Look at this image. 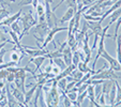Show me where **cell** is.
Here are the masks:
<instances>
[{
    "label": "cell",
    "instance_id": "cell-1",
    "mask_svg": "<svg viewBox=\"0 0 121 107\" xmlns=\"http://www.w3.org/2000/svg\"><path fill=\"white\" fill-rule=\"evenodd\" d=\"M19 21L22 23V26H23V30H22V33L18 35L19 40L22 41V39H23L24 37H25L26 34L29 33V31L32 29V28L34 27V26L37 25L38 21L35 18H34L33 16V12H32V10H30L29 12H28L27 14L24 13V15H22L21 17H19L18 19Z\"/></svg>",
    "mask_w": 121,
    "mask_h": 107
},
{
    "label": "cell",
    "instance_id": "cell-2",
    "mask_svg": "<svg viewBox=\"0 0 121 107\" xmlns=\"http://www.w3.org/2000/svg\"><path fill=\"white\" fill-rule=\"evenodd\" d=\"M45 3V21L48 25L49 29L58 26L59 24V18L55 14V11H53V9L50 8V3L44 2Z\"/></svg>",
    "mask_w": 121,
    "mask_h": 107
},
{
    "label": "cell",
    "instance_id": "cell-3",
    "mask_svg": "<svg viewBox=\"0 0 121 107\" xmlns=\"http://www.w3.org/2000/svg\"><path fill=\"white\" fill-rule=\"evenodd\" d=\"M118 72H115L114 70H112L110 68H107L105 70H103L102 72L100 73H96L91 75V79H102V80H105V79H112V80H119L120 78V75H118Z\"/></svg>",
    "mask_w": 121,
    "mask_h": 107
},
{
    "label": "cell",
    "instance_id": "cell-4",
    "mask_svg": "<svg viewBox=\"0 0 121 107\" xmlns=\"http://www.w3.org/2000/svg\"><path fill=\"white\" fill-rule=\"evenodd\" d=\"M66 30H68V27H58V26H56V27L52 28V29L49 30V32L47 33V35L45 37V39H44V42H43V44H42L41 48H46L50 42H52V43H55V42H54V38H55L56 34H57L58 32L66 31Z\"/></svg>",
    "mask_w": 121,
    "mask_h": 107
},
{
    "label": "cell",
    "instance_id": "cell-5",
    "mask_svg": "<svg viewBox=\"0 0 121 107\" xmlns=\"http://www.w3.org/2000/svg\"><path fill=\"white\" fill-rule=\"evenodd\" d=\"M101 57L104 58V59L107 61V63L109 64V68H112V70H114L115 72H118V73L121 72V65H120V63H119V61L117 60V58L112 57L106 50L103 51V54L101 55Z\"/></svg>",
    "mask_w": 121,
    "mask_h": 107
},
{
    "label": "cell",
    "instance_id": "cell-6",
    "mask_svg": "<svg viewBox=\"0 0 121 107\" xmlns=\"http://www.w3.org/2000/svg\"><path fill=\"white\" fill-rule=\"evenodd\" d=\"M34 35L41 38V39H45V37L47 35V33L49 32V27L46 24V21L43 23H37V25L34 26Z\"/></svg>",
    "mask_w": 121,
    "mask_h": 107
},
{
    "label": "cell",
    "instance_id": "cell-7",
    "mask_svg": "<svg viewBox=\"0 0 121 107\" xmlns=\"http://www.w3.org/2000/svg\"><path fill=\"white\" fill-rule=\"evenodd\" d=\"M49 50L46 48H34L32 46H24V52L27 54L30 58L38 57V56H44L46 55Z\"/></svg>",
    "mask_w": 121,
    "mask_h": 107
},
{
    "label": "cell",
    "instance_id": "cell-8",
    "mask_svg": "<svg viewBox=\"0 0 121 107\" xmlns=\"http://www.w3.org/2000/svg\"><path fill=\"white\" fill-rule=\"evenodd\" d=\"M105 49V37H100V39H99V43H98V52H96V56L95 58H94V61L92 62V66L91 68L94 71V66H95L96 62H98V60L101 58V55L103 54V51Z\"/></svg>",
    "mask_w": 121,
    "mask_h": 107
},
{
    "label": "cell",
    "instance_id": "cell-9",
    "mask_svg": "<svg viewBox=\"0 0 121 107\" xmlns=\"http://www.w3.org/2000/svg\"><path fill=\"white\" fill-rule=\"evenodd\" d=\"M22 14H23V11H22V10H19L17 13L13 14V15H11V16H8L4 21H2L1 23H0V26H3V27H9V26H11L14 21H18L19 17L22 16Z\"/></svg>",
    "mask_w": 121,
    "mask_h": 107
},
{
    "label": "cell",
    "instance_id": "cell-10",
    "mask_svg": "<svg viewBox=\"0 0 121 107\" xmlns=\"http://www.w3.org/2000/svg\"><path fill=\"white\" fill-rule=\"evenodd\" d=\"M68 45V43H66V41L62 42L61 44H60V47L57 48L56 50H54V51H48L47 54H46V58H49V59H54V58H57V57H62V52H63V49L65 48V46Z\"/></svg>",
    "mask_w": 121,
    "mask_h": 107
},
{
    "label": "cell",
    "instance_id": "cell-11",
    "mask_svg": "<svg viewBox=\"0 0 121 107\" xmlns=\"http://www.w3.org/2000/svg\"><path fill=\"white\" fill-rule=\"evenodd\" d=\"M89 24V29L92 31L93 34H98V35H102V31H103V27H102V23L101 21H88Z\"/></svg>",
    "mask_w": 121,
    "mask_h": 107
},
{
    "label": "cell",
    "instance_id": "cell-12",
    "mask_svg": "<svg viewBox=\"0 0 121 107\" xmlns=\"http://www.w3.org/2000/svg\"><path fill=\"white\" fill-rule=\"evenodd\" d=\"M75 12L76 11L73 9V8H68V10H66L65 13L63 14V16L59 19V24L62 25V24H64V23H69V21H71V19L74 17Z\"/></svg>",
    "mask_w": 121,
    "mask_h": 107
},
{
    "label": "cell",
    "instance_id": "cell-13",
    "mask_svg": "<svg viewBox=\"0 0 121 107\" xmlns=\"http://www.w3.org/2000/svg\"><path fill=\"white\" fill-rule=\"evenodd\" d=\"M72 57H73V50H72L71 47H69L66 45L65 48L63 49V52H62V59L64 60L66 65H71L72 64Z\"/></svg>",
    "mask_w": 121,
    "mask_h": 107
},
{
    "label": "cell",
    "instance_id": "cell-14",
    "mask_svg": "<svg viewBox=\"0 0 121 107\" xmlns=\"http://www.w3.org/2000/svg\"><path fill=\"white\" fill-rule=\"evenodd\" d=\"M46 60V56H38V57H33V58H30V61L29 62H32V63L35 65V68L33 70L34 74L37 71H39L41 68V65L44 63V61Z\"/></svg>",
    "mask_w": 121,
    "mask_h": 107
},
{
    "label": "cell",
    "instance_id": "cell-15",
    "mask_svg": "<svg viewBox=\"0 0 121 107\" xmlns=\"http://www.w3.org/2000/svg\"><path fill=\"white\" fill-rule=\"evenodd\" d=\"M11 91H12V94L14 95V98L17 100V102L23 103L24 104V102H25V93L22 91L21 89L16 88V87H13Z\"/></svg>",
    "mask_w": 121,
    "mask_h": 107
},
{
    "label": "cell",
    "instance_id": "cell-16",
    "mask_svg": "<svg viewBox=\"0 0 121 107\" xmlns=\"http://www.w3.org/2000/svg\"><path fill=\"white\" fill-rule=\"evenodd\" d=\"M37 88H38V84H35L31 89H30L29 91L25 92V102H24V105H25V106H28V105H29V103L31 102L32 96H33V94L35 93Z\"/></svg>",
    "mask_w": 121,
    "mask_h": 107
},
{
    "label": "cell",
    "instance_id": "cell-17",
    "mask_svg": "<svg viewBox=\"0 0 121 107\" xmlns=\"http://www.w3.org/2000/svg\"><path fill=\"white\" fill-rule=\"evenodd\" d=\"M114 81L115 80H112V79L103 80V82H102V92L105 94V95H108L110 89H112V85H114Z\"/></svg>",
    "mask_w": 121,
    "mask_h": 107
},
{
    "label": "cell",
    "instance_id": "cell-18",
    "mask_svg": "<svg viewBox=\"0 0 121 107\" xmlns=\"http://www.w3.org/2000/svg\"><path fill=\"white\" fill-rule=\"evenodd\" d=\"M77 68L80 71V72H82L84 74L92 73V75L95 74V71H93L91 68H89V66H88V63H86V62H84V61H80L79 63L77 64Z\"/></svg>",
    "mask_w": 121,
    "mask_h": 107
},
{
    "label": "cell",
    "instance_id": "cell-19",
    "mask_svg": "<svg viewBox=\"0 0 121 107\" xmlns=\"http://www.w3.org/2000/svg\"><path fill=\"white\" fill-rule=\"evenodd\" d=\"M116 95H117V87L114 81V85H112L109 93H108V96H109V106H114L115 105V103H116Z\"/></svg>",
    "mask_w": 121,
    "mask_h": 107
},
{
    "label": "cell",
    "instance_id": "cell-20",
    "mask_svg": "<svg viewBox=\"0 0 121 107\" xmlns=\"http://www.w3.org/2000/svg\"><path fill=\"white\" fill-rule=\"evenodd\" d=\"M66 85H68V79H66V77H62L57 80V88L60 92H65Z\"/></svg>",
    "mask_w": 121,
    "mask_h": 107
},
{
    "label": "cell",
    "instance_id": "cell-21",
    "mask_svg": "<svg viewBox=\"0 0 121 107\" xmlns=\"http://www.w3.org/2000/svg\"><path fill=\"white\" fill-rule=\"evenodd\" d=\"M115 41L117 42V60L119 61L121 65V32L120 34H118Z\"/></svg>",
    "mask_w": 121,
    "mask_h": 107
},
{
    "label": "cell",
    "instance_id": "cell-22",
    "mask_svg": "<svg viewBox=\"0 0 121 107\" xmlns=\"http://www.w3.org/2000/svg\"><path fill=\"white\" fill-rule=\"evenodd\" d=\"M110 14H112V15H110V17H109L110 21H109V24H108V25H112V24H114L115 21H116L117 19H118L119 17L121 16V7L118 8V9H116L115 11H112Z\"/></svg>",
    "mask_w": 121,
    "mask_h": 107
},
{
    "label": "cell",
    "instance_id": "cell-23",
    "mask_svg": "<svg viewBox=\"0 0 121 107\" xmlns=\"http://www.w3.org/2000/svg\"><path fill=\"white\" fill-rule=\"evenodd\" d=\"M53 62H54V64H55V65H57L61 71H63L64 68L68 66V65H66V63L64 62V60L62 59V57L54 58V59H53Z\"/></svg>",
    "mask_w": 121,
    "mask_h": 107
},
{
    "label": "cell",
    "instance_id": "cell-24",
    "mask_svg": "<svg viewBox=\"0 0 121 107\" xmlns=\"http://www.w3.org/2000/svg\"><path fill=\"white\" fill-rule=\"evenodd\" d=\"M87 98L89 101H95V93H94V86L92 84L88 85L87 87Z\"/></svg>",
    "mask_w": 121,
    "mask_h": 107
},
{
    "label": "cell",
    "instance_id": "cell-25",
    "mask_svg": "<svg viewBox=\"0 0 121 107\" xmlns=\"http://www.w3.org/2000/svg\"><path fill=\"white\" fill-rule=\"evenodd\" d=\"M70 76H71V77L73 78L75 81H78V80H80L82 78V76H84V73H82V72H80V71L78 70L77 68H76L75 70H74L73 72L71 73V75H70Z\"/></svg>",
    "mask_w": 121,
    "mask_h": 107
},
{
    "label": "cell",
    "instance_id": "cell-26",
    "mask_svg": "<svg viewBox=\"0 0 121 107\" xmlns=\"http://www.w3.org/2000/svg\"><path fill=\"white\" fill-rule=\"evenodd\" d=\"M10 28H11L12 30H13L14 32H15V33H17L19 35V34L22 33V27H21V24L18 23V21H14L13 24H12L11 26H10Z\"/></svg>",
    "mask_w": 121,
    "mask_h": 107
},
{
    "label": "cell",
    "instance_id": "cell-27",
    "mask_svg": "<svg viewBox=\"0 0 121 107\" xmlns=\"http://www.w3.org/2000/svg\"><path fill=\"white\" fill-rule=\"evenodd\" d=\"M82 16H84V18L86 19L87 21H101L100 16H93L92 14L84 13V14H82Z\"/></svg>",
    "mask_w": 121,
    "mask_h": 107
},
{
    "label": "cell",
    "instance_id": "cell-28",
    "mask_svg": "<svg viewBox=\"0 0 121 107\" xmlns=\"http://www.w3.org/2000/svg\"><path fill=\"white\" fill-rule=\"evenodd\" d=\"M42 90H43V86H41V85H38V88H37V90H35V98H34L33 106H35V107L38 106V101H39L40 94H41Z\"/></svg>",
    "mask_w": 121,
    "mask_h": 107
},
{
    "label": "cell",
    "instance_id": "cell-29",
    "mask_svg": "<svg viewBox=\"0 0 121 107\" xmlns=\"http://www.w3.org/2000/svg\"><path fill=\"white\" fill-rule=\"evenodd\" d=\"M80 59H82V58H80V55H79V52H78V50H74L73 57H72V63L77 66V64L80 62Z\"/></svg>",
    "mask_w": 121,
    "mask_h": 107
},
{
    "label": "cell",
    "instance_id": "cell-30",
    "mask_svg": "<svg viewBox=\"0 0 121 107\" xmlns=\"http://www.w3.org/2000/svg\"><path fill=\"white\" fill-rule=\"evenodd\" d=\"M8 16H10V10H7L4 8L0 9V23L2 21H4Z\"/></svg>",
    "mask_w": 121,
    "mask_h": 107
},
{
    "label": "cell",
    "instance_id": "cell-31",
    "mask_svg": "<svg viewBox=\"0 0 121 107\" xmlns=\"http://www.w3.org/2000/svg\"><path fill=\"white\" fill-rule=\"evenodd\" d=\"M115 84H116V87H117V95H116V103H115V105L117 104L118 102H120L121 101V86L119 85L118 80H115ZM114 105V106H115Z\"/></svg>",
    "mask_w": 121,
    "mask_h": 107
},
{
    "label": "cell",
    "instance_id": "cell-32",
    "mask_svg": "<svg viewBox=\"0 0 121 107\" xmlns=\"http://www.w3.org/2000/svg\"><path fill=\"white\" fill-rule=\"evenodd\" d=\"M74 26H75V19L74 17L71 19V21H69V26H68V35L70 34H73V31H74Z\"/></svg>",
    "mask_w": 121,
    "mask_h": 107
},
{
    "label": "cell",
    "instance_id": "cell-33",
    "mask_svg": "<svg viewBox=\"0 0 121 107\" xmlns=\"http://www.w3.org/2000/svg\"><path fill=\"white\" fill-rule=\"evenodd\" d=\"M63 2L66 3L68 8H73L75 11H77V1L76 0H64Z\"/></svg>",
    "mask_w": 121,
    "mask_h": 107
},
{
    "label": "cell",
    "instance_id": "cell-34",
    "mask_svg": "<svg viewBox=\"0 0 121 107\" xmlns=\"http://www.w3.org/2000/svg\"><path fill=\"white\" fill-rule=\"evenodd\" d=\"M16 2V0H0V5L2 8H7V7H10L11 3H14Z\"/></svg>",
    "mask_w": 121,
    "mask_h": 107
},
{
    "label": "cell",
    "instance_id": "cell-35",
    "mask_svg": "<svg viewBox=\"0 0 121 107\" xmlns=\"http://www.w3.org/2000/svg\"><path fill=\"white\" fill-rule=\"evenodd\" d=\"M88 30H89V24H88V21L85 19L82 25V28H80V32H82L84 34H87Z\"/></svg>",
    "mask_w": 121,
    "mask_h": 107
},
{
    "label": "cell",
    "instance_id": "cell-36",
    "mask_svg": "<svg viewBox=\"0 0 121 107\" xmlns=\"http://www.w3.org/2000/svg\"><path fill=\"white\" fill-rule=\"evenodd\" d=\"M63 106H65V107H70V106H72L73 105V103H72V101L70 100V98L66 96V94L64 93V95H63Z\"/></svg>",
    "mask_w": 121,
    "mask_h": 107
},
{
    "label": "cell",
    "instance_id": "cell-37",
    "mask_svg": "<svg viewBox=\"0 0 121 107\" xmlns=\"http://www.w3.org/2000/svg\"><path fill=\"white\" fill-rule=\"evenodd\" d=\"M96 101H99L98 103L100 104V106H106V105H107L106 104V102H105V94L103 93V92H102V94L100 95V98H99Z\"/></svg>",
    "mask_w": 121,
    "mask_h": 107
},
{
    "label": "cell",
    "instance_id": "cell-38",
    "mask_svg": "<svg viewBox=\"0 0 121 107\" xmlns=\"http://www.w3.org/2000/svg\"><path fill=\"white\" fill-rule=\"evenodd\" d=\"M75 85H76V81H75V80H71V81H68L65 92H68V91H70V90H72V89L75 87Z\"/></svg>",
    "mask_w": 121,
    "mask_h": 107
},
{
    "label": "cell",
    "instance_id": "cell-39",
    "mask_svg": "<svg viewBox=\"0 0 121 107\" xmlns=\"http://www.w3.org/2000/svg\"><path fill=\"white\" fill-rule=\"evenodd\" d=\"M7 80H8V82H9V84L14 82V80H15V74L9 72V73H8V75H7Z\"/></svg>",
    "mask_w": 121,
    "mask_h": 107
},
{
    "label": "cell",
    "instance_id": "cell-40",
    "mask_svg": "<svg viewBox=\"0 0 121 107\" xmlns=\"http://www.w3.org/2000/svg\"><path fill=\"white\" fill-rule=\"evenodd\" d=\"M33 0H22L21 2H18V7H24V5H32Z\"/></svg>",
    "mask_w": 121,
    "mask_h": 107
},
{
    "label": "cell",
    "instance_id": "cell-41",
    "mask_svg": "<svg viewBox=\"0 0 121 107\" xmlns=\"http://www.w3.org/2000/svg\"><path fill=\"white\" fill-rule=\"evenodd\" d=\"M2 42H8V43L14 44V43H13V41H10V40H8L7 38L4 37V34H3V32L1 31V29H0V43H2Z\"/></svg>",
    "mask_w": 121,
    "mask_h": 107
},
{
    "label": "cell",
    "instance_id": "cell-42",
    "mask_svg": "<svg viewBox=\"0 0 121 107\" xmlns=\"http://www.w3.org/2000/svg\"><path fill=\"white\" fill-rule=\"evenodd\" d=\"M53 65V68H52V73L55 74L56 76L58 75V74H60V72H61V70H60L59 68H58L57 65H55V64H52Z\"/></svg>",
    "mask_w": 121,
    "mask_h": 107
},
{
    "label": "cell",
    "instance_id": "cell-43",
    "mask_svg": "<svg viewBox=\"0 0 121 107\" xmlns=\"http://www.w3.org/2000/svg\"><path fill=\"white\" fill-rule=\"evenodd\" d=\"M8 70L7 68H3V70H0V80L1 79H4L7 78V75H8Z\"/></svg>",
    "mask_w": 121,
    "mask_h": 107
},
{
    "label": "cell",
    "instance_id": "cell-44",
    "mask_svg": "<svg viewBox=\"0 0 121 107\" xmlns=\"http://www.w3.org/2000/svg\"><path fill=\"white\" fill-rule=\"evenodd\" d=\"M5 52H7V49H4V48L0 50V64H3V57H4Z\"/></svg>",
    "mask_w": 121,
    "mask_h": 107
},
{
    "label": "cell",
    "instance_id": "cell-45",
    "mask_svg": "<svg viewBox=\"0 0 121 107\" xmlns=\"http://www.w3.org/2000/svg\"><path fill=\"white\" fill-rule=\"evenodd\" d=\"M52 68H53V65L52 64H48V65H46L45 66V68H44V72L45 73H52Z\"/></svg>",
    "mask_w": 121,
    "mask_h": 107
},
{
    "label": "cell",
    "instance_id": "cell-46",
    "mask_svg": "<svg viewBox=\"0 0 121 107\" xmlns=\"http://www.w3.org/2000/svg\"><path fill=\"white\" fill-rule=\"evenodd\" d=\"M38 3H39V0H33V2H32V7H33L34 10H35V8H37Z\"/></svg>",
    "mask_w": 121,
    "mask_h": 107
},
{
    "label": "cell",
    "instance_id": "cell-47",
    "mask_svg": "<svg viewBox=\"0 0 121 107\" xmlns=\"http://www.w3.org/2000/svg\"><path fill=\"white\" fill-rule=\"evenodd\" d=\"M4 87H5L4 81H3V79H1V80H0V89H3Z\"/></svg>",
    "mask_w": 121,
    "mask_h": 107
},
{
    "label": "cell",
    "instance_id": "cell-48",
    "mask_svg": "<svg viewBox=\"0 0 121 107\" xmlns=\"http://www.w3.org/2000/svg\"><path fill=\"white\" fill-rule=\"evenodd\" d=\"M44 2H48V3H50V4H52V3H53V0H43Z\"/></svg>",
    "mask_w": 121,
    "mask_h": 107
}]
</instances>
